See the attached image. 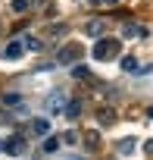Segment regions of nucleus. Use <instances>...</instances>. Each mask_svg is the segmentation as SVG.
<instances>
[{
    "instance_id": "nucleus-1",
    "label": "nucleus",
    "mask_w": 153,
    "mask_h": 160,
    "mask_svg": "<svg viewBox=\"0 0 153 160\" xmlns=\"http://www.w3.org/2000/svg\"><path fill=\"white\" fill-rule=\"evenodd\" d=\"M122 50V41L119 38H100L94 44V60H116Z\"/></svg>"
},
{
    "instance_id": "nucleus-2",
    "label": "nucleus",
    "mask_w": 153,
    "mask_h": 160,
    "mask_svg": "<svg viewBox=\"0 0 153 160\" xmlns=\"http://www.w3.org/2000/svg\"><path fill=\"white\" fill-rule=\"evenodd\" d=\"M81 44H63L59 47V53H56V63L59 66H75V63H78L81 60Z\"/></svg>"
},
{
    "instance_id": "nucleus-3",
    "label": "nucleus",
    "mask_w": 153,
    "mask_h": 160,
    "mask_svg": "<svg viewBox=\"0 0 153 160\" xmlns=\"http://www.w3.org/2000/svg\"><path fill=\"white\" fill-rule=\"evenodd\" d=\"M66 104H69V94L66 91H50L44 98V113H63Z\"/></svg>"
},
{
    "instance_id": "nucleus-4",
    "label": "nucleus",
    "mask_w": 153,
    "mask_h": 160,
    "mask_svg": "<svg viewBox=\"0 0 153 160\" xmlns=\"http://www.w3.org/2000/svg\"><path fill=\"white\" fill-rule=\"evenodd\" d=\"M3 151H7L10 157H22V154L28 151V138H25V135H13V138H7Z\"/></svg>"
},
{
    "instance_id": "nucleus-5",
    "label": "nucleus",
    "mask_w": 153,
    "mask_h": 160,
    "mask_svg": "<svg viewBox=\"0 0 153 160\" xmlns=\"http://www.w3.org/2000/svg\"><path fill=\"white\" fill-rule=\"evenodd\" d=\"M22 53H25V41H22V38H13V41L7 44V50H3L7 60H19Z\"/></svg>"
},
{
    "instance_id": "nucleus-6",
    "label": "nucleus",
    "mask_w": 153,
    "mask_h": 160,
    "mask_svg": "<svg viewBox=\"0 0 153 160\" xmlns=\"http://www.w3.org/2000/svg\"><path fill=\"white\" fill-rule=\"evenodd\" d=\"M103 32H106V22H103V19H91V22H85V35H91V38H103Z\"/></svg>"
},
{
    "instance_id": "nucleus-7",
    "label": "nucleus",
    "mask_w": 153,
    "mask_h": 160,
    "mask_svg": "<svg viewBox=\"0 0 153 160\" xmlns=\"http://www.w3.org/2000/svg\"><path fill=\"white\" fill-rule=\"evenodd\" d=\"M31 135L47 138V135H50V119H31Z\"/></svg>"
},
{
    "instance_id": "nucleus-8",
    "label": "nucleus",
    "mask_w": 153,
    "mask_h": 160,
    "mask_svg": "<svg viewBox=\"0 0 153 160\" xmlns=\"http://www.w3.org/2000/svg\"><path fill=\"white\" fill-rule=\"evenodd\" d=\"M97 119H100V126H113L116 122V110L113 107H100L97 110Z\"/></svg>"
},
{
    "instance_id": "nucleus-9",
    "label": "nucleus",
    "mask_w": 153,
    "mask_h": 160,
    "mask_svg": "<svg viewBox=\"0 0 153 160\" xmlns=\"http://www.w3.org/2000/svg\"><path fill=\"white\" fill-rule=\"evenodd\" d=\"M0 101H3V107H22V94L19 91H7Z\"/></svg>"
},
{
    "instance_id": "nucleus-10",
    "label": "nucleus",
    "mask_w": 153,
    "mask_h": 160,
    "mask_svg": "<svg viewBox=\"0 0 153 160\" xmlns=\"http://www.w3.org/2000/svg\"><path fill=\"white\" fill-rule=\"evenodd\" d=\"M122 35H125V38H141V35H144V28H141V25H134V22H125V25H122Z\"/></svg>"
},
{
    "instance_id": "nucleus-11",
    "label": "nucleus",
    "mask_w": 153,
    "mask_h": 160,
    "mask_svg": "<svg viewBox=\"0 0 153 160\" xmlns=\"http://www.w3.org/2000/svg\"><path fill=\"white\" fill-rule=\"evenodd\" d=\"M22 41H25V50H35V53H38V50H44V41H41V38H35V35H25Z\"/></svg>"
},
{
    "instance_id": "nucleus-12",
    "label": "nucleus",
    "mask_w": 153,
    "mask_h": 160,
    "mask_svg": "<svg viewBox=\"0 0 153 160\" xmlns=\"http://www.w3.org/2000/svg\"><path fill=\"white\" fill-rule=\"evenodd\" d=\"M63 113H66V116H69V119H75V116H78V113H81V104H78V101H69V104H66V110H63Z\"/></svg>"
},
{
    "instance_id": "nucleus-13",
    "label": "nucleus",
    "mask_w": 153,
    "mask_h": 160,
    "mask_svg": "<svg viewBox=\"0 0 153 160\" xmlns=\"http://www.w3.org/2000/svg\"><path fill=\"white\" fill-rule=\"evenodd\" d=\"M41 148H44V154H53V151H56V148H59V138H53V135H47V138H44V144H41Z\"/></svg>"
},
{
    "instance_id": "nucleus-14",
    "label": "nucleus",
    "mask_w": 153,
    "mask_h": 160,
    "mask_svg": "<svg viewBox=\"0 0 153 160\" xmlns=\"http://www.w3.org/2000/svg\"><path fill=\"white\" fill-rule=\"evenodd\" d=\"M122 69L125 72H137V60L134 57H122Z\"/></svg>"
},
{
    "instance_id": "nucleus-15",
    "label": "nucleus",
    "mask_w": 153,
    "mask_h": 160,
    "mask_svg": "<svg viewBox=\"0 0 153 160\" xmlns=\"http://www.w3.org/2000/svg\"><path fill=\"white\" fill-rule=\"evenodd\" d=\"M85 141H88V148H97V144H100V135H97L94 129H88V132H85Z\"/></svg>"
},
{
    "instance_id": "nucleus-16",
    "label": "nucleus",
    "mask_w": 153,
    "mask_h": 160,
    "mask_svg": "<svg viewBox=\"0 0 153 160\" xmlns=\"http://www.w3.org/2000/svg\"><path fill=\"white\" fill-rule=\"evenodd\" d=\"M134 151V138H125V141H119V154H131Z\"/></svg>"
},
{
    "instance_id": "nucleus-17",
    "label": "nucleus",
    "mask_w": 153,
    "mask_h": 160,
    "mask_svg": "<svg viewBox=\"0 0 153 160\" xmlns=\"http://www.w3.org/2000/svg\"><path fill=\"white\" fill-rule=\"evenodd\" d=\"M63 141H66V144H75V141H78V132H75V129H66V132H63Z\"/></svg>"
},
{
    "instance_id": "nucleus-18",
    "label": "nucleus",
    "mask_w": 153,
    "mask_h": 160,
    "mask_svg": "<svg viewBox=\"0 0 153 160\" xmlns=\"http://www.w3.org/2000/svg\"><path fill=\"white\" fill-rule=\"evenodd\" d=\"M72 75H75V78H88L91 72H88L85 66H78V63H75V66H72Z\"/></svg>"
},
{
    "instance_id": "nucleus-19",
    "label": "nucleus",
    "mask_w": 153,
    "mask_h": 160,
    "mask_svg": "<svg viewBox=\"0 0 153 160\" xmlns=\"http://www.w3.org/2000/svg\"><path fill=\"white\" fill-rule=\"evenodd\" d=\"M13 10H16V13H25V10H28V0H13Z\"/></svg>"
},
{
    "instance_id": "nucleus-20",
    "label": "nucleus",
    "mask_w": 153,
    "mask_h": 160,
    "mask_svg": "<svg viewBox=\"0 0 153 160\" xmlns=\"http://www.w3.org/2000/svg\"><path fill=\"white\" fill-rule=\"evenodd\" d=\"M63 32H66V25H50V32H47V35H53V38H59Z\"/></svg>"
},
{
    "instance_id": "nucleus-21",
    "label": "nucleus",
    "mask_w": 153,
    "mask_h": 160,
    "mask_svg": "<svg viewBox=\"0 0 153 160\" xmlns=\"http://www.w3.org/2000/svg\"><path fill=\"white\" fill-rule=\"evenodd\" d=\"M144 151H147V154H153V138H150V141H144Z\"/></svg>"
},
{
    "instance_id": "nucleus-22",
    "label": "nucleus",
    "mask_w": 153,
    "mask_h": 160,
    "mask_svg": "<svg viewBox=\"0 0 153 160\" xmlns=\"http://www.w3.org/2000/svg\"><path fill=\"white\" fill-rule=\"evenodd\" d=\"M94 3H106V7H113V3H119V0H94Z\"/></svg>"
},
{
    "instance_id": "nucleus-23",
    "label": "nucleus",
    "mask_w": 153,
    "mask_h": 160,
    "mask_svg": "<svg viewBox=\"0 0 153 160\" xmlns=\"http://www.w3.org/2000/svg\"><path fill=\"white\" fill-rule=\"evenodd\" d=\"M3 144H7V141H3V138H0V154H3Z\"/></svg>"
}]
</instances>
